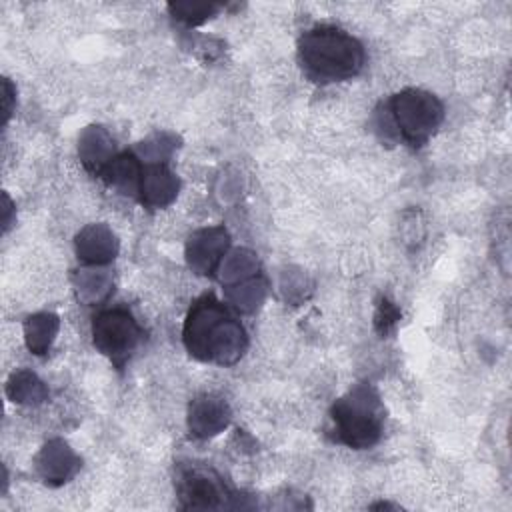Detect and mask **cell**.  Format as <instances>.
<instances>
[{
    "label": "cell",
    "mask_w": 512,
    "mask_h": 512,
    "mask_svg": "<svg viewBox=\"0 0 512 512\" xmlns=\"http://www.w3.org/2000/svg\"><path fill=\"white\" fill-rule=\"evenodd\" d=\"M228 422H230L228 404L214 394H204L190 404L188 426L192 434L198 438H210L218 434L222 428L228 426Z\"/></svg>",
    "instance_id": "cell-7"
},
{
    "label": "cell",
    "mask_w": 512,
    "mask_h": 512,
    "mask_svg": "<svg viewBox=\"0 0 512 512\" xmlns=\"http://www.w3.org/2000/svg\"><path fill=\"white\" fill-rule=\"evenodd\" d=\"M178 194V180L164 164L142 168L136 196L148 208H162Z\"/></svg>",
    "instance_id": "cell-8"
},
{
    "label": "cell",
    "mask_w": 512,
    "mask_h": 512,
    "mask_svg": "<svg viewBox=\"0 0 512 512\" xmlns=\"http://www.w3.org/2000/svg\"><path fill=\"white\" fill-rule=\"evenodd\" d=\"M56 330H58V318L54 314L30 316L24 326L28 348L36 354H44L48 350Z\"/></svg>",
    "instance_id": "cell-11"
},
{
    "label": "cell",
    "mask_w": 512,
    "mask_h": 512,
    "mask_svg": "<svg viewBox=\"0 0 512 512\" xmlns=\"http://www.w3.org/2000/svg\"><path fill=\"white\" fill-rule=\"evenodd\" d=\"M388 124L412 148L424 146L444 120V106L432 92L406 88L390 98Z\"/></svg>",
    "instance_id": "cell-4"
},
{
    "label": "cell",
    "mask_w": 512,
    "mask_h": 512,
    "mask_svg": "<svg viewBox=\"0 0 512 512\" xmlns=\"http://www.w3.org/2000/svg\"><path fill=\"white\" fill-rule=\"evenodd\" d=\"M2 88H4V96H2V100H4V122L10 118V112H12V98H14V88H12V84H10V80L8 78H4L2 80Z\"/></svg>",
    "instance_id": "cell-15"
},
{
    "label": "cell",
    "mask_w": 512,
    "mask_h": 512,
    "mask_svg": "<svg viewBox=\"0 0 512 512\" xmlns=\"http://www.w3.org/2000/svg\"><path fill=\"white\" fill-rule=\"evenodd\" d=\"M168 8H170V12L174 14V18H176V20H182L186 26L202 24L204 20H208V18L218 10L216 4H190V2L170 4Z\"/></svg>",
    "instance_id": "cell-13"
},
{
    "label": "cell",
    "mask_w": 512,
    "mask_h": 512,
    "mask_svg": "<svg viewBox=\"0 0 512 512\" xmlns=\"http://www.w3.org/2000/svg\"><path fill=\"white\" fill-rule=\"evenodd\" d=\"M176 490L182 508L194 510H212V508H230L234 494L228 490L224 480L210 468L204 466H186L180 468Z\"/></svg>",
    "instance_id": "cell-6"
},
{
    "label": "cell",
    "mask_w": 512,
    "mask_h": 512,
    "mask_svg": "<svg viewBox=\"0 0 512 512\" xmlns=\"http://www.w3.org/2000/svg\"><path fill=\"white\" fill-rule=\"evenodd\" d=\"M298 60L312 82L330 84L354 78L366 62V52L346 30L322 24L300 36Z\"/></svg>",
    "instance_id": "cell-2"
},
{
    "label": "cell",
    "mask_w": 512,
    "mask_h": 512,
    "mask_svg": "<svg viewBox=\"0 0 512 512\" xmlns=\"http://www.w3.org/2000/svg\"><path fill=\"white\" fill-rule=\"evenodd\" d=\"M384 418L378 392L370 384H358L334 402L330 410V432L338 444L364 450L380 440Z\"/></svg>",
    "instance_id": "cell-3"
},
{
    "label": "cell",
    "mask_w": 512,
    "mask_h": 512,
    "mask_svg": "<svg viewBox=\"0 0 512 512\" xmlns=\"http://www.w3.org/2000/svg\"><path fill=\"white\" fill-rule=\"evenodd\" d=\"M56 442L44 446L40 458H38V468L46 482H56L62 484L70 476V466H76V458L70 454V450L58 442V448H54Z\"/></svg>",
    "instance_id": "cell-10"
},
{
    "label": "cell",
    "mask_w": 512,
    "mask_h": 512,
    "mask_svg": "<svg viewBox=\"0 0 512 512\" xmlns=\"http://www.w3.org/2000/svg\"><path fill=\"white\" fill-rule=\"evenodd\" d=\"M228 232L224 228H210L194 234L188 242V260L198 274H212L220 256L228 248Z\"/></svg>",
    "instance_id": "cell-9"
},
{
    "label": "cell",
    "mask_w": 512,
    "mask_h": 512,
    "mask_svg": "<svg viewBox=\"0 0 512 512\" xmlns=\"http://www.w3.org/2000/svg\"><path fill=\"white\" fill-rule=\"evenodd\" d=\"M400 320V310L396 308L394 302H390L388 298H382L380 304H378V310H376V316H374V324H376V330L384 336L388 334L394 324Z\"/></svg>",
    "instance_id": "cell-14"
},
{
    "label": "cell",
    "mask_w": 512,
    "mask_h": 512,
    "mask_svg": "<svg viewBox=\"0 0 512 512\" xmlns=\"http://www.w3.org/2000/svg\"><path fill=\"white\" fill-rule=\"evenodd\" d=\"M8 394L14 402H38L44 398L46 390L42 382L30 372H18L8 384Z\"/></svg>",
    "instance_id": "cell-12"
},
{
    "label": "cell",
    "mask_w": 512,
    "mask_h": 512,
    "mask_svg": "<svg viewBox=\"0 0 512 512\" xmlns=\"http://www.w3.org/2000/svg\"><path fill=\"white\" fill-rule=\"evenodd\" d=\"M182 338L190 356L220 366L240 360L248 344L244 326L214 294H204L192 304Z\"/></svg>",
    "instance_id": "cell-1"
},
{
    "label": "cell",
    "mask_w": 512,
    "mask_h": 512,
    "mask_svg": "<svg viewBox=\"0 0 512 512\" xmlns=\"http://www.w3.org/2000/svg\"><path fill=\"white\" fill-rule=\"evenodd\" d=\"M144 338L142 326L126 308L102 310L92 322L94 346L116 366H122Z\"/></svg>",
    "instance_id": "cell-5"
}]
</instances>
